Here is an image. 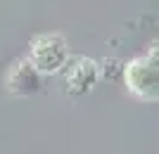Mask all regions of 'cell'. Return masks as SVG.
<instances>
[{
  "instance_id": "6da1fadb",
  "label": "cell",
  "mask_w": 159,
  "mask_h": 154,
  "mask_svg": "<svg viewBox=\"0 0 159 154\" xmlns=\"http://www.w3.org/2000/svg\"><path fill=\"white\" fill-rule=\"evenodd\" d=\"M124 83L126 90L143 102L159 100V50L157 45L150 47V52L138 55L124 67Z\"/></svg>"
},
{
  "instance_id": "3957f363",
  "label": "cell",
  "mask_w": 159,
  "mask_h": 154,
  "mask_svg": "<svg viewBox=\"0 0 159 154\" xmlns=\"http://www.w3.org/2000/svg\"><path fill=\"white\" fill-rule=\"evenodd\" d=\"M64 71V93L69 97H83L100 83V64L93 57H79L66 62Z\"/></svg>"
},
{
  "instance_id": "7a4b0ae2",
  "label": "cell",
  "mask_w": 159,
  "mask_h": 154,
  "mask_svg": "<svg viewBox=\"0 0 159 154\" xmlns=\"http://www.w3.org/2000/svg\"><path fill=\"white\" fill-rule=\"evenodd\" d=\"M26 59L40 76L60 74L69 62V43L60 33H40L31 40Z\"/></svg>"
},
{
  "instance_id": "277c9868",
  "label": "cell",
  "mask_w": 159,
  "mask_h": 154,
  "mask_svg": "<svg viewBox=\"0 0 159 154\" xmlns=\"http://www.w3.org/2000/svg\"><path fill=\"white\" fill-rule=\"evenodd\" d=\"M45 86V76H40L26 57L14 59V64L5 74V93L12 97H31L38 95Z\"/></svg>"
}]
</instances>
